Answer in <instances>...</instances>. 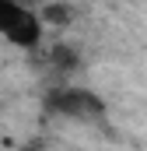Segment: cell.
I'll return each instance as SVG.
<instances>
[{
    "label": "cell",
    "mask_w": 147,
    "mask_h": 151,
    "mask_svg": "<svg viewBox=\"0 0 147 151\" xmlns=\"http://www.w3.org/2000/svg\"><path fill=\"white\" fill-rule=\"evenodd\" d=\"M0 35H7L14 46L32 49V46H39V39H42V21H39V14H32L28 7L11 4V0H0Z\"/></svg>",
    "instance_id": "obj_1"
},
{
    "label": "cell",
    "mask_w": 147,
    "mask_h": 151,
    "mask_svg": "<svg viewBox=\"0 0 147 151\" xmlns=\"http://www.w3.org/2000/svg\"><path fill=\"white\" fill-rule=\"evenodd\" d=\"M46 109L56 116H74V119H102L105 102L84 88H53L46 99Z\"/></svg>",
    "instance_id": "obj_2"
},
{
    "label": "cell",
    "mask_w": 147,
    "mask_h": 151,
    "mask_svg": "<svg viewBox=\"0 0 147 151\" xmlns=\"http://www.w3.org/2000/svg\"><path fill=\"white\" fill-rule=\"evenodd\" d=\"M46 63L49 67H56L60 74H70V70H77V49H70V46H53L49 49V56H46Z\"/></svg>",
    "instance_id": "obj_3"
},
{
    "label": "cell",
    "mask_w": 147,
    "mask_h": 151,
    "mask_svg": "<svg viewBox=\"0 0 147 151\" xmlns=\"http://www.w3.org/2000/svg\"><path fill=\"white\" fill-rule=\"evenodd\" d=\"M39 21H42V25L67 28V25L74 21V7H67V4H46V7L39 11Z\"/></svg>",
    "instance_id": "obj_4"
},
{
    "label": "cell",
    "mask_w": 147,
    "mask_h": 151,
    "mask_svg": "<svg viewBox=\"0 0 147 151\" xmlns=\"http://www.w3.org/2000/svg\"><path fill=\"white\" fill-rule=\"evenodd\" d=\"M21 151H46V148H35V144H28V148H21Z\"/></svg>",
    "instance_id": "obj_5"
}]
</instances>
